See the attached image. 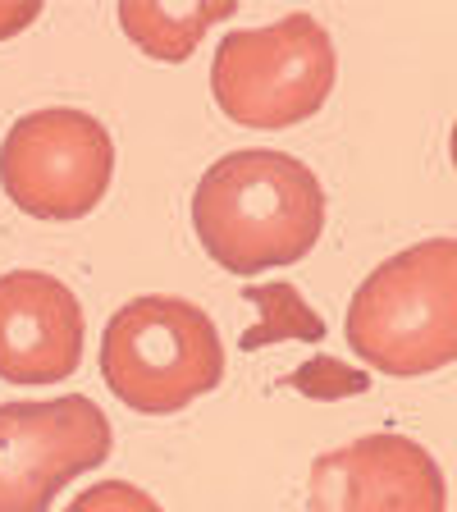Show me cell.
<instances>
[{
    "label": "cell",
    "mask_w": 457,
    "mask_h": 512,
    "mask_svg": "<svg viewBox=\"0 0 457 512\" xmlns=\"http://www.w3.org/2000/svg\"><path fill=\"white\" fill-rule=\"evenodd\" d=\"M311 512H448V480L426 444L366 435L311 462Z\"/></svg>",
    "instance_id": "7"
},
{
    "label": "cell",
    "mask_w": 457,
    "mask_h": 512,
    "mask_svg": "<svg viewBox=\"0 0 457 512\" xmlns=\"http://www.w3.org/2000/svg\"><path fill=\"white\" fill-rule=\"evenodd\" d=\"M42 14V5L37 0H0V42L5 37H14V32H23L32 19Z\"/></svg>",
    "instance_id": "12"
},
{
    "label": "cell",
    "mask_w": 457,
    "mask_h": 512,
    "mask_svg": "<svg viewBox=\"0 0 457 512\" xmlns=\"http://www.w3.org/2000/svg\"><path fill=\"white\" fill-rule=\"evenodd\" d=\"M238 5L234 0H206V5H156V0H124L119 5V28L142 55L165 64H183L206 28L229 19Z\"/></svg>",
    "instance_id": "9"
},
{
    "label": "cell",
    "mask_w": 457,
    "mask_h": 512,
    "mask_svg": "<svg viewBox=\"0 0 457 512\" xmlns=\"http://www.w3.org/2000/svg\"><path fill=\"white\" fill-rule=\"evenodd\" d=\"M343 334L394 380L457 362V238H426L380 261L352 293Z\"/></svg>",
    "instance_id": "2"
},
{
    "label": "cell",
    "mask_w": 457,
    "mask_h": 512,
    "mask_svg": "<svg viewBox=\"0 0 457 512\" xmlns=\"http://www.w3.org/2000/svg\"><path fill=\"white\" fill-rule=\"evenodd\" d=\"M192 229L229 275L293 266L325 229V188L288 151H229L192 188Z\"/></svg>",
    "instance_id": "1"
},
{
    "label": "cell",
    "mask_w": 457,
    "mask_h": 512,
    "mask_svg": "<svg viewBox=\"0 0 457 512\" xmlns=\"http://www.w3.org/2000/svg\"><path fill=\"white\" fill-rule=\"evenodd\" d=\"M83 302L46 270L0 275V380L51 384L83 362Z\"/></svg>",
    "instance_id": "8"
},
{
    "label": "cell",
    "mask_w": 457,
    "mask_h": 512,
    "mask_svg": "<svg viewBox=\"0 0 457 512\" xmlns=\"http://www.w3.org/2000/svg\"><path fill=\"white\" fill-rule=\"evenodd\" d=\"M110 421L83 394L0 403V512H46L74 476L110 458Z\"/></svg>",
    "instance_id": "6"
},
{
    "label": "cell",
    "mask_w": 457,
    "mask_h": 512,
    "mask_svg": "<svg viewBox=\"0 0 457 512\" xmlns=\"http://www.w3.org/2000/svg\"><path fill=\"white\" fill-rule=\"evenodd\" d=\"M64 512H165L147 490L128 485V480H101L92 490H83Z\"/></svg>",
    "instance_id": "11"
},
{
    "label": "cell",
    "mask_w": 457,
    "mask_h": 512,
    "mask_svg": "<svg viewBox=\"0 0 457 512\" xmlns=\"http://www.w3.org/2000/svg\"><path fill=\"white\" fill-rule=\"evenodd\" d=\"M101 375L128 412H183L224 380L220 330L188 298H133L101 334Z\"/></svg>",
    "instance_id": "3"
},
{
    "label": "cell",
    "mask_w": 457,
    "mask_h": 512,
    "mask_svg": "<svg viewBox=\"0 0 457 512\" xmlns=\"http://www.w3.org/2000/svg\"><path fill=\"white\" fill-rule=\"evenodd\" d=\"M115 179V142L96 115L46 106L19 115L0 142V183L37 220H83Z\"/></svg>",
    "instance_id": "5"
},
{
    "label": "cell",
    "mask_w": 457,
    "mask_h": 512,
    "mask_svg": "<svg viewBox=\"0 0 457 512\" xmlns=\"http://www.w3.org/2000/svg\"><path fill=\"white\" fill-rule=\"evenodd\" d=\"M339 55L311 14H284L266 28H238L215 46V106L243 128H288L311 119L334 92Z\"/></svg>",
    "instance_id": "4"
},
{
    "label": "cell",
    "mask_w": 457,
    "mask_h": 512,
    "mask_svg": "<svg viewBox=\"0 0 457 512\" xmlns=\"http://www.w3.org/2000/svg\"><path fill=\"white\" fill-rule=\"evenodd\" d=\"M247 298L256 302V307L266 311V320H261V330L247 339V348H256L261 339H320V320L311 316L307 307H302L298 298H293V288L288 284H270V288H252Z\"/></svg>",
    "instance_id": "10"
},
{
    "label": "cell",
    "mask_w": 457,
    "mask_h": 512,
    "mask_svg": "<svg viewBox=\"0 0 457 512\" xmlns=\"http://www.w3.org/2000/svg\"><path fill=\"white\" fill-rule=\"evenodd\" d=\"M448 156H453V170H457V124H453V138H448Z\"/></svg>",
    "instance_id": "13"
}]
</instances>
